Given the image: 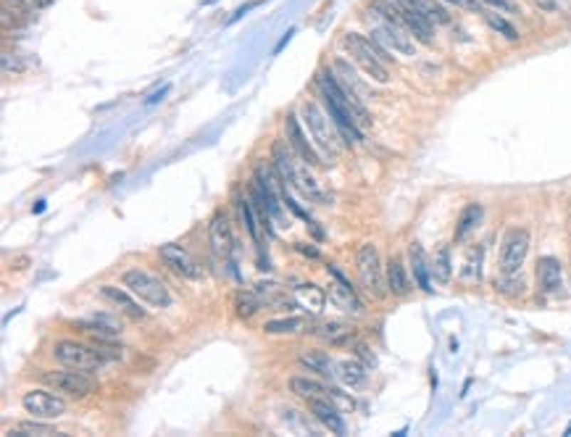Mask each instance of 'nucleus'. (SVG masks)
Wrapping results in <instances>:
<instances>
[{"instance_id":"obj_31","label":"nucleus","mask_w":571,"mask_h":437,"mask_svg":"<svg viewBox=\"0 0 571 437\" xmlns=\"http://www.w3.org/2000/svg\"><path fill=\"white\" fill-rule=\"evenodd\" d=\"M479 218H482V206H476V203H471L466 211H463V216H461L459 221V229H456V240H463V237L471 232V229L479 224Z\"/></svg>"},{"instance_id":"obj_18","label":"nucleus","mask_w":571,"mask_h":437,"mask_svg":"<svg viewBox=\"0 0 571 437\" xmlns=\"http://www.w3.org/2000/svg\"><path fill=\"white\" fill-rule=\"evenodd\" d=\"M561 282H563L561 261L553 258V256H543L537 261V285H540V290L548 293V295H553V293L561 290Z\"/></svg>"},{"instance_id":"obj_7","label":"nucleus","mask_w":571,"mask_h":437,"mask_svg":"<svg viewBox=\"0 0 571 437\" xmlns=\"http://www.w3.org/2000/svg\"><path fill=\"white\" fill-rule=\"evenodd\" d=\"M53 359L58 361L61 367L79 369V372H98L105 367L108 361L95 350V345H85L77 340H61L53 345Z\"/></svg>"},{"instance_id":"obj_27","label":"nucleus","mask_w":571,"mask_h":437,"mask_svg":"<svg viewBox=\"0 0 571 437\" xmlns=\"http://www.w3.org/2000/svg\"><path fill=\"white\" fill-rule=\"evenodd\" d=\"M305 327V319L300 316H287V319H271V322L263 324V332L266 335H295Z\"/></svg>"},{"instance_id":"obj_19","label":"nucleus","mask_w":571,"mask_h":437,"mask_svg":"<svg viewBox=\"0 0 571 437\" xmlns=\"http://www.w3.org/2000/svg\"><path fill=\"white\" fill-rule=\"evenodd\" d=\"M335 77L340 79V85L345 90H350L353 95H358L361 100H369V85H366L364 79L355 74V69L350 66V63L345 61V58H335Z\"/></svg>"},{"instance_id":"obj_34","label":"nucleus","mask_w":571,"mask_h":437,"mask_svg":"<svg viewBox=\"0 0 571 437\" xmlns=\"http://www.w3.org/2000/svg\"><path fill=\"white\" fill-rule=\"evenodd\" d=\"M487 24L493 26L495 32H501V35H505L508 40H519V32H516V26L510 24V21H505L503 16H495V14H485Z\"/></svg>"},{"instance_id":"obj_23","label":"nucleus","mask_w":571,"mask_h":437,"mask_svg":"<svg viewBox=\"0 0 571 437\" xmlns=\"http://www.w3.org/2000/svg\"><path fill=\"white\" fill-rule=\"evenodd\" d=\"M290 390H293L298 398H303V401L329 398V385H324V382H319V379H313V377H303V374H298L290 379Z\"/></svg>"},{"instance_id":"obj_15","label":"nucleus","mask_w":571,"mask_h":437,"mask_svg":"<svg viewBox=\"0 0 571 437\" xmlns=\"http://www.w3.org/2000/svg\"><path fill=\"white\" fill-rule=\"evenodd\" d=\"M208 243L214 248V253L216 256H226L232 251V224H229V216H226V211H216L211 221H208Z\"/></svg>"},{"instance_id":"obj_13","label":"nucleus","mask_w":571,"mask_h":437,"mask_svg":"<svg viewBox=\"0 0 571 437\" xmlns=\"http://www.w3.org/2000/svg\"><path fill=\"white\" fill-rule=\"evenodd\" d=\"M329 274H332V282H329V300L337 308L347 311V314H361L364 306H361V300L355 295V290L350 288V282L345 280V274H342L335 263L329 266Z\"/></svg>"},{"instance_id":"obj_14","label":"nucleus","mask_w":571,"mask_h":437,"mask_svg":"<svg viewBox=\"0 0 571 437\" xmlns=\"http://www.w3.org/2000/svg\"><path fill=\"white\" fill-rule=\"evenodd\" d=\"M285 130H287V142H290V148L303 158L308 167H319L321 158H319V153H316V145H311V142H308V135H303L300 124H298V116L295 114L287 116Z\"/></svg>"},{"instance_id":"obj_32","label":"nucleus","mask_w":571,"mask_h":437,"mask_svg":"<svg viewBox=\"0 0 571 437\" xmlns=\"http://www.w3.org/2000/svg\"><path fill=\"white\" fill-rule=\"evenodd\" d=\"M416 3H419V9L424 11L426 19H429L432 24H448V21H450L448 11L442 9V6H434L432 0H416Z\"/></svg>"},{"instance_id":"obj_38","label":"nucleus","mask_w":571,"mask_h":437,"mask_svg":"<svg viewBox=\"0 0 571 437\" xmlns=\"http://www.w3.org/2000/svg\"><path fill=\"white\" fill-rule=\"evenodd\" d=\"M487 3H493V6H498V9H510L505 0H487Z\"/></svg>"},{"instance_id":"obj_20","label":"nucleus","mask_w":571,"mask_h":437,"mask_svg":"<svg viewBox=\"0 0 571 437\" xmlns=\"http://www.w3.org/2000/svg\"><path fill=\"white\" fill-rule=\"evenodd\" d=\"M79 330H85V332H93L98 337H116V335H122V322L119 319H113V316H105V314H98V316H90V319H79L77 322Z\"/></svg>"},{"instance_id":"obj_9","label":"nucleus","mask_w":571,"mask_h":437,"mask_svg":"<svg viewBox=\"0 0 571 437\" xmlns=\"http://www.w3.org/2000/svg\"><path fill=\"white\" fill-rule=\"evenodd\" d=\"M527 253H529L527 229H508L503 235L501 253H498V269H501V274H519Z\"/></svg>"},{"instance_id":"obj_1","label":"nucleus","mask_w":571,"mask_h":437,"mask_svg":"<svg viewBox=\"0 0 571 437\" xmlns=\"http://www.w3.org/2000/svg\"><path fill=\"white\" fill-rule=\"evenodd\" d=\"M271 161H274V169L279 172L282 182L295 187L298 193L303 195L305 201H311V203H327L329 201L327 193L321 190V184L316 182V177L311 174L308 164H303V158L295 156L293 150L287 148L282 140L274 142V148H271Z\"/></svg>"},{"instance_id":"obj_22","label":"nucleus","mask_w":571,"mask_h":437,"mask_svg":"<svg viewBox=\"0 0 571 437\" xmlns=\"http://www.w3.org/2000/svg\"><path fill=\"white\" fill-rule=\"evenodd\" d=\"M295 300H298V306L305 308V311L321 314V311H324V303H327V295H324V290L316 288L313 282H303V285L295 288Z\"/></svg>"},{"instance_id":"obj_33","label":"nucleus","mask_w":571,"mask_h":437,"mask_svg":"<svg viewBox=\"0 0 571 437\" xmlns=\"http://www.w3.org/2000/svg\"><path fill=\"white\" fill-rule=\"evenodd\" d=\"M432 271H434V277H437L440 282L450 280V251H448V248H440V251H437V258H434Z\"/></svg>"},{"instance_id":"obj_5","label":"nucleus","mask_w":571,"mask_h":437,"mask_svg":"<svg viewBox=\"0 0 571 437\" xmlns=\"http://www.w3.org/2000/svg\"><path fill=\"white\" fill-rule=\"evenodd\" d=\"M122 285L130 290L132 295H137L142 303H147V306H153V308H169V306H172V293H169V288H166L164 282L158 280L156 274L140 269V266L124 271Z\"/></svg>"},{"instance_id":"obj_25","label":"nucleus","mask_w":571,"mask_h":437,"mask_svg":"<svg viewBox=\"0 0 571 437\" xmlns=\"http://www.w3.org/2000/svg\"><path fill=\"white\" fill-rule=\"evenodd\" d=\"M337 377L342 379V385L358 387V385H364L366 369L353 359H342V361H337Z\"/></svg>"},{"instance_id":"obj_35","label":"nucleus","mask_w":571,"mask_h":437,"mask_svg":"<svg viewBox=\"0 0 571 437\" xmlns=\"http://www.w3.org/2000/svg\"><path fill=\"white\" fill-rule=\"evenodd\" d=\"M258 306H261L258 298H253V295H240V298H237V314H240V316H253L256 311H258Z\"/></svg>"},{"instance_id":"obj_37","label":"nucleus","mask_w":571,"mask_h":437,"mask_svg":"<svg viewBox=\"0 0 571 437\" xmlns=\"http://www.w3.org/2000/svg\"><path fill=\"white\" fill-rule=\"evenodd\" d=\"M450 6H459V9H466V11H482V3L479 0H445Z\"/></svg>"},{"instance_id":"obj_11","label":"nucleus","mask_w":571,"mask_h":437,"mask_svg":"<svg viewBox=\"0 0 571 437\" xmlns=\"http://www.w3.org/2000/svg\"><path fill=\"white\" fill-rule=\"evenodd\" d=\"M395 6H398V14L403 19V24L411 35L419 40V43L424 45H432L434 40V24L426 19V14L419 9V3L416 0H395Z\"/></svg>"},{"instance_id":"obj_29","label":"nucleus","mask_w":571,"mask_h":437,"mask_svg":"<svg viewBox=\"0 0 571 437\" xmlns=\"http://www.w3.org/2000/svg\"><path fill=\"white\" fill-rule=\"evenodd\" d=\"M237 211H240V218H243V227L248 229V235L261 243V232H258V218H256V206L253 201H243V198H237Z\"/></svg>"},{"instance_id":"obj_16","label":"nucleus","mask_w":571,"mask_h":437,"mask_svg":"<svg viewBox=\"0 0 571 437\" xmlns=\"http://www.w3.org/2000/svg\"><path fill=\"white\" fill-rule=\"evenodd\" d=\"M100 298H105L111 306H116L122 314L132 316V319H145V308L140 306L142 300L137 295H132L127 288H116V285H103L100 288Z\"/></svg>"},{"instance_id":"obj_10","label":"nucleus","mask_w":571,"mask_h":437,"mask_svg":"<svg viewBox=\"0 0 571 437\" xmlns=\"http://www.w3.org/2000/svg\"><path fill=\"white\" fill-rule=\"evenodd\" d=\"M21 406L26 414H32V419H58L66 414V401L61 395H53L48 390H26L21 395Z\"/></svg>"},{"instance_id":"obj_2","label":"nucleus","mask_w":571,"mask_h":437,"mask_svg":"<svg viewBox=\"0 0 571 437\" xmlns=\"http://www.w3.org/2000/svg\"><path fill=\"white\" fill-rule=\"evenodd\" d=\"M342 45L350 51L353 61L358 63L369 77L382 82V85L389 82V71H387V66H384V61H389V56L377 40H369V37L358 35V32H345V35H342Z\"/></svg>"},{"instance_id":"obj_17","label":"nucleus","mask_w":571,"mask_h":437,"mask_svg":"<svg viewBox=\"0 0 571 437\" xmlns=\"http://www.w3.org/2000/svg\"><path fill=\"white\" fill-rule=\"evenodd\" d=\"M305 403H308V411L313 414V419L319 421V424H324L332 435H345V421H342V416H340L335 401H329V398H316V401H305Z\"/></svg>"},{"instance_id":"obj_21","label":"nucleus","mask_w":571,"mask_h":437,"mask_svg":"<svg viewBox=\"0 0 571 437\" xmlns=\"http://www.w3.org/2000/svg\"><path fill=\"white\" fill-rule=\"evenodd\" d=\"M298 361H300V367H305L308 372H316L324 379L337 377V364L329 359V353H324V350H305Z\"/></svg>"},{"instance_id":"obj_36","label":"nucleus","mask_w":571,"mask_h":437,"mask_svg":"<svg viewBox=\"0 0 571 437\" xmlns=\"http://www.w3.org/2000/svg\"><path fill=\"white\" fill-rule=\"evenodd\" d=\"M6 3H11L14 9L24 11V14H35L37 9H45V6H51L53 0H6Z\"/></svg>"},{"instance_id":"obj_26","label":"nucleus","mask_w":571,"mask_h":437,"mask_svg":"<svg viewBox=\"0 0 571 437\" xmlns=\"http://www.w3.org/2000/svg\"><path fill=\"white\" fill-rule=\"evenodd\" d=\"M408 256H411V269H414V277H416V282H419V288L429 293L432 285H429V269H426V261H424V251L414 243L408 248Z\"/></svg>"},{"instance_id":"obj_28","label":"nucleus","mask_w":571,"mask_h":437,"mask_svg":"<svg viewBox=\"0 0 571 437\" xmlns=\"http://www.w3.org/2000/svg\"><path fill=\"white\" fill-rule=\"evenodd\" d=\"M316 335H319L321 340H327L329 345H342L353 332H350V327L342 322H327L316 330Z\"/></svg>"},{"instance_id":"obj_3","label":"nucleus","mask_w":571,"mask_h":437,"mask_svg":"<svg viewBox=\"0 0 571 437\" xmlns=\"http://www.w3.org/2000/svg\"><path fill=\"white\" fill-rule=\"evenodd\" d=\"M303 122H305V130H308V137L313 140V145L324 153V156L329 158H337L340 153H342V135H340L337 124H335V119L321 111L319 105L313 103V100H308V103H303Z\"/></svg>"},{"instance_id":"obj_30","label":"nucleus","mask_w":571,"mask_h":437,"mask_svg":"<svg viewBox=\"0 0 571 437\" xmlns=\"http://www.w3.org/2000/svg\"><path fill=\"white\" fill-rule=\"evenodd\" d=\"M482 256H485L482 248H471V251H468L466 263H463V269H461V280L479 282V277H482Z\"/></svg>"},{"instance_id":"obj_4","label":"nucleus","mask_w":571,"mask_h":437,"mask_svg":"<svg viewBox=\"0 0 571 437\" xmlns=\"http://www.w3.org/2000/svg\"><path fill=\"white\" fill-rule=\"evenodd\" d=\"M319 90H321V98H329L332 103H337L342 111H347V114L353 116V122L361 127V130H369L374 124L372 114L366 111L364 100L358 95H353L350 90H345L342 85H340V79L335 77V71H324V74H319Z\"/></svg>"},{"instance_id":"obj_6","label":"nucleus","mask_w":571,"mask_h":437,"mask_svg":"<svg viewBox=\"0 0 571 437\" xmlns=\"http://www.w3.org/2000/svg\"><path fill=\"white\" fill-rule=\"evenodd\" d=\"M43 382L53 387L56 393L69 395V398H87L98 390V382L90 377V372H79V369L63 367V369H48L43 372Z\"/></svg>"},{"instance_id":"obj_24","label":"nucleus","mask_w":571,"mask_h":437,"mask_svg":"<svg viewBox=\"0 0 571 437\" xmlns=\"http://www.w3.org/2000/svg\"><path fill=\"white\" fill-rule=\"evenodd\" d=\"M384 280H387V290L392 295H406L411 285H408V274H406V263L400 261L398 256H392L387 261V269H384Z\"/></svg>"},{"instance_id":"obj_8","label":"nucleus","mask_w":571,"mask_h":437,"mask_svg":"<svg viewBox=\"0 0 571 437\" xmlns=\"http://www.w3.org/2000/svg\"><path fill=\"white\" fill-rule=\"evenodd\" d=\"M355 269H358V280L364 285V290L369 295L382 298L384 295V288H387V280H384V269H382V258H379V248L374 243L361 245V251L355 256Z\"/></svg>"},{"instance_id":"obj_12","label":"nucleus","mask_w":571,"mask_h":437,"mask_svg":"<svg viewBox=\"0 0 571 437\" xmlns=\"http://www.w3.org/2000/svg\"><path fill=\"white\" fill-rule=\"evenodd\" d=\"M158 256H161V261H164L174 274H179L184 280H200V274H203L198 261L184 251L182 245H177V243L161 245V248H158Z\"/></svg>"}]
</instances>
